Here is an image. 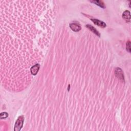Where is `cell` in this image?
Listing matches in <instances>:
<instances>
[{"label": "cell", "mask_w": 131, "mask_h": 131, "mask_svg": "<svg viewBox=\"0 0 131 131\" xmlns=\"http://www.w3.org/2000/svg\"><path fill=\"white\" fill-rule=\"evenodd\" d=\"M91 2L95 3V4H96L97 5L100 6V7L103 8H104L105 7L104 3L101 1H99V0H98V1H91Z\"/></svg>", "instance_id": "cell-8"}, {"label": "cell", "mask_w": 131, "mask_h": 131, "mask_svg": "<svg viewBox=\"0 0 131 131\" xmlns=\"http://www.w3.org/2000/svg\"><path fill=\"white\" fill-rule=\"evenodd\" d=\"M91 21L93 22V23L96 25L97 26H99L101 28H105L106 27V24L104 22L101 21L99 20H97V19H91Z\"/></svg>", "instance_id": "cell-3"}, {"label": "cell", "mask_w": 131, "mask_h": 131, "mask_svg": "<svg viewBox=\"0 0 131 131\" xmlns=\"http://www.w3.org/2000/svg\"><path fill=\"white\" fill-rule=\"evenodd\" d=\"M0 116H1V119H4V118H7L8 116V114L6 112H2L1 113Z\"/></svg>", "instance_id": "cell-9"}, {"label": "cell", "mask_w": 131, "mask_h": 131, "mask_svg": "<svg viewBox=\"0 0 131 131\" xmlns=\"http://www.w3.org/2000/svg\"><path fill=\"white\" fill-rule=\"evenodd\" d=\"M122 18L124 19V20L127 21H130L131 18L130 12L128 10H126L124 11L122 14Z\"/></svg>", "instance_id": "cell-6"}, {"label": "cell", "mask_w": 131, "mask_h": 131, "mask_svg": "<svg viewBox=\"0 0 131 131\" xmlns=\"http://www.w3.org/2000/svg\"><path fill=\"white\" fill-rule=\"evenodd\" d=\"M40 68V66L39 64H36L31 67L30 69V71L31 74L32 75H36Z\"/></svg>", "instance_id": "cell-4"}, {"label": "cell", "mask_w": 131, "mask_h": 131, "mask_svg": "<svg viewBox=\"0 0 131 131\" xmlns=\"http://www.w3.org/2000/svg\"><path fill=\"white\" fill-rule=\"evenodd\" d=\"M126 50L129 52H131V42L130 41H129L126 43Z\"/></svg>", "instance_id": "cell-10"}, {"label": "cell", "mask_w": 131, "mask_h": 131, "mask_svg": "<svg viewBox=\"0 0 131 131\" xmlns=\"http://www.w3.org/2000/svg\"><path fill=\"white\" fill-rule=\"evenodd\" d=\"M24 121V117L23 116H20L16 121L14 125V131H19L21 130L23 126Z\"/></svg>", "instance_id": "cell-1"}, {"label": "cell", "mask_w": 131, "mask_h": 131, "mask_svg": "<svg viewBox=\"0 0 131 131\" xmlns=\"http://www.w3.org/2000/svg\"><path fill=\"white\" fill-rule=\"evenodd\" d=\"M86 27H87L88 29H90L91 31H92L93 32L96 34L97 36H100V33H99V32L94 27H93L92 26L90 25H87V26H86Z\"/></svg>", "instance_id": "cell-7"}, {"label": "cell", "mask_w": 131, "mask_h": 131, "mask_svg": "<svg viewBox=\"0 0 131 131\" xmlns=\"http://www.w3.org/2000/svg\"><path fill=\"white\" fill-rule=\"evenodd\" d=\"M69 26L71 29L75 32H78L81 30V26L77 23H72L70 24Z\"/></svg>", "instance_id": "cell-2"}, {"label": "cell", "mask_w": 131, "mask_h": 131, "mask_svg": "<svg viewBox=\"0 0 131 131\" xmlns=\"http://www.w3.org/2000/svg\"><path fill=\"white\" fill-rule=\"evenodd\" d=\"M115 74L117 76V77L122 79L124 80V76H123V73L120 68H117L115 70Z\"/></svg>", "instance_id": "cell-5"}]
</instances>
